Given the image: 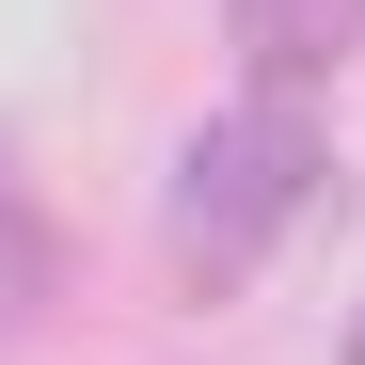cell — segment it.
<instances>
[{"label": "cell", "mask_w": 365, "mask_h": 365, "mask_svg": "<svg viewBox=\"0 0 365 365\" xmlns=\"http://www.w3.org/2000/svg\"><path fill=\"white\" fill-rule=\"evenodd\" d=\"M349 365H365V349H349Z\"/></svg>", "instance_id": "277c9868"}, {"label": "cell", "mask_w": 365, "mask_h": 365, "mask_svg": "<svg viewBox=\"0 0 365 365\" xmlns=\"http://www.w3.org/2000/svg\"><path fill=\"white\" fill-rule=\"evenodd\" d=\"M222 32H238V96H318L365 64V0H222Z\"/></svg>", "instance_id": "7a4b0ae2"}, {"label": "cell", "mask_w": 365, "mask_h": 365, "mask_svg": "<svg viewBox=\"0 0 365 365\" xmlns=\"http://www.w3.org/2000/svg\"><path fill=\"white\" fill-rule=\"evenodd\" d=\"M318 175H334L318 96H222L207 128L175 143V191H159V255H175V286H191V302H238V286L286 255V222L318 207Z\"/></svg>", "instance_id": "6da1fadb"}, {"label": "cell", "mask_w": 365, "mask_h": 365, "mask_svg": "<svg viewBox=\"0 0 365 365\" xmlns=\"http://www.w3.org/2000/svg\"><path fill=\"white\" fill-rule=\"evenodd\" d=\"M48 286H64V238H48V191L16 175V143H0V349H32Z\"/></svg>", "instance_id": "3957f363"}]
</instances>
